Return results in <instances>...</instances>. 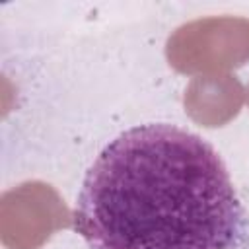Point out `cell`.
Instances as JSON below:
<instances>
[{
    "mask_svg": "<svg viewBox=\"0 0 249 249\" xmlns=\"http://www.w3.org/2000/svg\"><path fill=\"white\" fill-rule=\"evenodd\" d=\"M74 228L89 249H231L241 206L206 140L175 124H142L88 169Z\"/></svg>",
    "mask_w": 249,
    "mask_h": 249,
    "instance_id": "1",
    "label": "cell"
}]
</instances>
